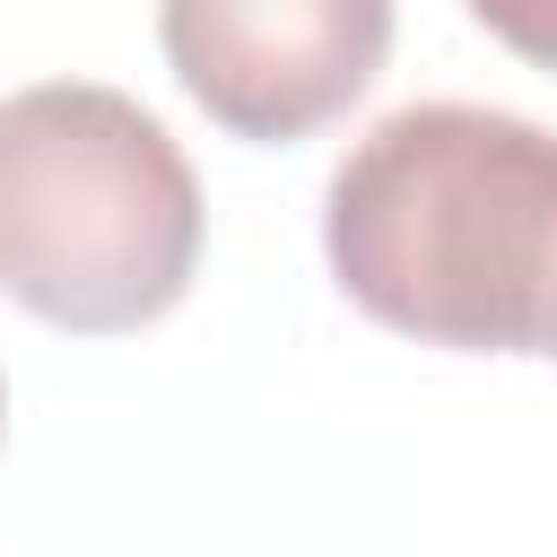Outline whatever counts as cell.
I'll use <instances>...</instances> for the list:
<instances>
[{
	"label": "cell",
	"mask_w": 557,
	"mask_h": 557,
	"mask_svg": "<svg viewBox=\"0 0 557 557\" xmlns=\"http://www.w3.org/2000/svg\"><path fill=\"white\" fill-rule=\"evenodd\" d=\"M505 52H522L531 70H557V0H461Z\"/></svg>",
	"instance_id": "cell-4"
},
{
	"label": "cell",
	"mask_w": 557,
	"mask_h": 557,
	"mask_svg": "<svg viewBox=\"0 0 557 557\" xmlns=\"http://www.w3.org/2000/svg\"><path fill=\"white\" fill-rule=\"evenodd\" d=\"M200 226V174L139 96L96 78L0 96V296L35 322L78 339L165 322Z\"/></svg>",
	"instance_id": "cell-2"
},
{
	"label": "cell",
	"mask_w": 557,
	"mask_h": 557,
	"mask_svg": "<svg viewBox=\"0 0 557 557\" xmlns=\"http://www.w3.org/2000/svg\"><path fill=\"white\" fill-rule=\"evenodd\" d=\"M322 252L339 296L400 339L548 357L557 131L453 96L383 113L331 165Z\"/></svg>",
	"instance_id": "cell-1"
},
{
	"label": "cell",
	"mask_w": 557,
	"mask_h": 557,
	"mask_svg": "<svg viewBox=\"0 0 557 557\" xmlns=\"http://www.w3.org/2000/svg\"><path fill=\"white\" fill-rule=\"evenodd\" d=\"M548 357H557V313H548Z\"/></svg>",
	"instance_id": "cell-5"
},
{
	"label": "cell",
	"mask_w": 557,
	"mask_h": 557,
	"mask_svg": "<svg viewBox=\"0 0 557 557\" xmlns=\"http://www.w3.org/2000/svg\"><path fill=\"white\" fill-rule=\"evenodd\" d=\"M157 44L218 131L287 148L374 87L392 0H157Z\"/></svg>",
	"instance_id": "cell-3"
}]
</instances>
